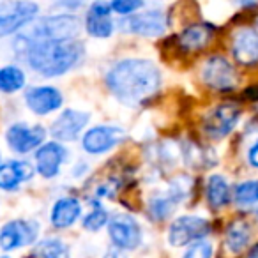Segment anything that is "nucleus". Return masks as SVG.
Masks as SVG:
<instances>
[{"label":"nucleus","instance_id":"aec40b11","mask_svg":"<svg viewBox=\"0 0 258 258\" xmlns=\"http://www.w3.org/2000/svg\"><path fill=\"white\" fill-rule=\"evenodd\" d=\"M82 214V204L73 197L60 198L51 207V225L55 228H68L75 225L76 219Z\"/></svg>","mask_w":258,"mask_h":258},{"label":"nucleus","instance_id":"1a4fd4ad","mask_svg":"<svg viewBox=\"0 0 258 258\" xmlns=\"http://www.w3.org/2000/svg\"><path fill=\"white\" fill-rule=\"evenodd\" d=\"M202 80L214 90H230L235 87L237 75L233 66L225 57L214 55L202 68Z\"/></svg>","mask_w":258,"mask_h":258},{"label":"nucleus","instance_id":"7ed1b4c3","mask_svg":"<svg viewBox=\"0 0 258 258\" xmlns=\"http://www.w3.org/2000/svg\"><path fill=\"white\" fill-rule=\"evenodd\" d=\"M80 32V22L73 15H57L41 18L27 34L18 37V41H50V39H76Z\"/></svg>","mask_w":258,"mask_h":258},{"label":"nucleus","instance_id":"2f4dec72","mask_svg":"<svg viewBox=\"0 0 258 258\" xmlns=\"http://www.w3.org/2000/svg\"><path fill=\"white\" fill-rule=\"evenodd\" d=\"M247 258H258V244H254V246L251 247L249 253H247Z\"/></svg>","mask_w":258,"mask_h":258},{"label":"nucleus","instance_id":"20e7f679","mask_svg":"<svg viewBox=\"0 0 258 258\" xmlns=\"http://www.w3.org/2000/svg\"><path fill=\"white\" fill-rule=\"evenodd\" d=\"M37 13L39 8L32 0H0V37L22 30Z\"/></svg>","mask_w":258,"mask_h":258},{"label":"nucleus","instance_id":"423d86ee","mask_svg":"<svg viewBox=\"0 0 258 258\" xmlns=\"http://www.w3.org/2000/svg\"><path fill=\"white\" fill-rule=\"evenodd\" d=\"M108 233H110L111 242L124 251L137 249L142 244V228L137 219L131 216L118 214L111 218L108 225Z\"/></svg>","mask_w":258,"mask_h":258},{"label":"nucleus","instance_id":"412c9836","mask_svg":"<svg viewBox=\"0 0 258 258\" xmlns=\"http://www.w3.org/2000/svg\"><path fill=\"white\" fill-rule=\"evenodd\" d=\"M212 36H214V30L211 25L197 23L182 30V34L179 36V44L186 51H198L211 43Z\"/></svg>","mask_w":258,"mask_h":258},{"label":"nucleus","instance_id":"f3484780","mask_svg":"<svg viewBox=\"0 0 258 258\" xmlns=\"http://www.w3.org/2000/svg\"><path fill=\"white\" fill-rule=\"evenodd\" d=\"M25 101L37 115H48L62 106V94L55 87H34L27 90Z\"/></svg>","mask_w":258,"mask_h":258},{"label":"nucleus","instance_id":"b1692460","mask_svg":"<svg viewBox=\"0 0 258 258\" xmlns=\"http://www.w3.org/2000/svg\"><path fill=\"white\" fill-rule=\"evenodd\" d=\"M25 85V75L16 66H6L0 69V92L11 94Z\"/></svg>","mask_w":258,"mask_h":258},{"label":"nucleus","instance_id":"72a5a7b5","mask_svg":"<svg viewBox=\"0 0 258 258\" xmlns=\"http://www.w3.org/2000/svg\"><path fill=\"white\" fill-rule=\"evenodd\" d=\"M256 216H258V211H256Z\"/></svg>","mask_w":258,"mask_h":258},{"label":"nucleus","instance_id":"f8f14e48","mask_svg":"<svg viewBox=\"0 0 258 258\" xmlns=\"http://www.w3.org/2000/svg\"><path fill=\"white\" fill-rule=\"evenodd\" d=\"M124 140V131L115 125H96L83 137V151L89 154H104Z\"/></svg>","mask_w":258,"mask_h":258},{"label":"nucleus","instance_id":"a878e982","mask_svg":"<svg viewBox=\"0 0 258 258\" xmlns=\"http://www.w3.org/2000/svg\"><path fill=\"white\" fill-rule=\"evenodd\" d=\"M233 200L240 207L258 204V180H246L240 182L233 191Z\"/></svg>","mask_w":258,"mask_h":258},{"label":"nucleus","instance_id":"ddd939ff","mask_svg":"<svg viewBox=\"0 0 258 258\" xmlns=\"http://www.w3.org/2000/svg\"><path fill=\"white\" fill-rule=\"evenodd\" d=\"M90 115L80 110H64L51 124V135L60 142H73L78 138L82 129L89 124Z\"/></svg>","mask_w":258,"mask_h":258},{"label":"nucleus","instance_id":"f704fd0d","mask_svg":"<svg viewBox=\"0 0 258 258\" xmlns=\"http://www.w3.org/2000/svg\"><path fill=\"white\" fill-rule=\"evenodd\" d=\"M64 2H66V0H64Z\"/></svg>","mask_w":258,"mask_h":258},{"label":"nucleus","instance_id":"9b49d317","mask_svg":"<svg viewBox=\"0 0 258 258\" xmlns=\"http://www.w3.org/2000/svg\"><path fill=\"white\" fill-rule=\"evenodd\" d=\"M44 137H46L44 127H41V125H29L23 124V122L11 125L8 135H6L9 147L15 152H18V154H27V152L39 147L43 144Z\"/></svg>","mask_w":258,"mask_h":258},{"label":"nucleus","instance_id":"4be33fe9","mask_svg":"<svg viewBox=\"0 0 258 258\" xmlns=\"http://www.w3.org/2000/svg\"><path fill=\"white\" fill-rule=\"evenodd\" d=\"M251 239V226L242 219L230 223L226 228V246L232 253H240L249 244Z\"/></svg>","mask_w":258,"mask_h":258},{"label":"nucleus","instance_id":"6ab92c4d","mask_svg":"<svg viewBox=\"0 0 258 258\" xmlns=\"http://www.w3.org/2000/svg\"><path fill=\"white\" fill-rule=\"evenodd\" d=\"M34 175V168L27 161H9L0 165V189L15 191Z\"/></svg>","mask_w":258,"mask_h":258},{"label":"nucleus","instance_id":"dca6fc26","mask_svg":"<svg viewBox=\"0 0 258 258\" xmlns=\"http://www.w3.org/2000/svg\"><path fill=\"white\" fill-rule=\"evenodd\" d=\"M66 158H68V151L60 144H55V142L44 144L43 147H39L36 151L37 172L43 177H46V179H51V177L58 175Z\"/></svg>","mask_w":258,"mask_h":258},{"label":"nucleus","instance_id":"39448f33","mask_svg":"<svg viewBox=\"0 0 258 258\" xmlns=\"http://www.w3.org/2000/svg\"><path fill=\"white\" fill-rule=\"evenodd\" d=\"M211 232V223L200 216H180L170 225L168 242L175 247L186 246L198 239H204Z\"/></svg>","mask_w":258,"mask_h":258},{"label":"nucleus","instance_id":"5701e85b","mask_svg":"<svg viewBox=\"0 0 258 258\" xmlns=\"http://www.w3.org/2000/svg\"><path fill=\"white\" fill-rule=\"evenodd\" d=\"M207 202L212 209H223L230 202V187L225 177L211 175L207 182Z\"/></svg>","mask_w":258,"mask_h":258},{"label":"nucleus","instance_id":"a211bd4d","mask_svg":"<svg viewBox=\"0 0 258 258\" xmlns=\"http://www.w3.org/2000/svg\"><path fill=\"white\" fill-rule=\"evenodd\" d=\"M184 198V187H180L179 184H173L168 191L165 193H158L149 200V214L152 216V219L156 221H163V219L170 218L172 212L177 209V204Z\"/></svg>","mask_w":258,"mask_h":258},{"label":"nucleus","instance_id":"f257e3e1","mask_svg":"<svg viewBox=\"0 0 258 258\" xmlns=\"http://www.w3.org/2000/svg\"><path fill=\"white\" fill-rule=\"evenodd\" d=\"M106 85L125 106H138L161 87V73L151 60L125 58L106 73Z\"/></svg>","mask_w":258,"mask_h":258},{"label":"nucleus","instance_id":"6e6552de","mask_svg":"<svg viewBox=\"0 0 258 258\" xmlns=\"http://www.w3.org/2000/svg\"><path fill=\"white\" fill-rule=\"evenodd\" d=\"M122 30L129 34H137L144 37H158L165 34L166 30V18L161 11H147V13H137L127 18H124L118 23Z\"/></svg>","mask_w":258,"mask_h":258},{"label":"nucleus","instance_id":"f03ea898","mask_svg":"<svg viewBox=\"0 0 258 258\" xmlns=\"http://www.w3.org/2000/svg\"><path fill=\"white\" fill-rule=\"evenodd\" d=\"M18 50L25 53L29 66L39 75L53 78L73 69L83 58V44L76 39L16 41Z\"/></svg>","mask_w":258,"mask_h":258},{"label":"nucleus","instance_id":"473e14b6","mask_svg":"<svg viewBox=\"0 0 258 258\" xmlns=\"http://www.w3.org/2000/svg\"><path fill=\"white\" fill-rule=\"evenodd\" d=\"M235 2H239L240 6H251V4H254L256 0H235Z\"/></svg>","mask_w":258,"mask_h":258},{"label":"nucleus","instance_id":"393cba45","mask_svg":"<svg viewBox=\"0 0 258 258\" xmlns=\"http://www.w3.org/2000/svg\"><path fill=\"white\" fill-rule=\"evenodd\" d=\"M34 253L39 258H69V247L60 239H44L37 244Z\"/></svg>","mask_w":258,"mask_h":258},{"label":"nucleus","instance_id":"c756f323","mask_svg":"<svg viewBox=\"0 0 258 258\" xmlns=\"http://www.w3.org/2000/svg\"><path fill=\"white\" fill-rule=\"evenodd\" d=\"M247 161H249L251 166L258 168V142L253 145V147H249V151H247Z\"/></svg>","mask_w":258,"mask_h":258},{"label":"nucleus","instance_id":"9d476101","mask_svg":"<svg viewBox=\"0 0 258 258\" xmlns=\"http://www.w3.org/2000/svg\"><path fill=\"white\" fill-rule=\"evenodd\" d=\"M36 221H25V219H15L2 226L0 230V247L4 251L18 249L27 244H32L37 237Z\"/></svg>","mask_w":258,"mask_h":258},{"label":"nucleus","instance_id":"0eeeda50","mask_svg":"<svg viewBox=\"0 0 258 258\" xmlns=\"http://www.w3.org/2000/svg\"><path fill=\"white\" fill-rule=\"evenodd\" d=\"M239 108L235 104H219L216 106L207 117L204 118V131L207 137L214 138V140H221L226 135L233 131V127L239 122Z\"/></svg>","mask_w":258,"mask_h":258},{"label":"nucleus","instance_id":"bb28decb","mask_svg":"<svg viewBox=\"0 0 258 258\" xmlns=\"http://www.w3.org/2000/svg\"><path fill=\"white\" fill-rule=\"evenodd\" d=\"M106 223H108V212L104 211L99 204H94V209L85 216V219H83V226H85L87 230H90V232H97V230L103 228Z\"/></svg>","mask_w":258,"mask_h":258},{"label":"nucleus","instance_id":"cd10ccee","mask_svg":"<svg viewBox=\"0 0 258 258\" xmlns=\"http://www.w3.org/2000/svg\"><path fill=\"white\" fill-rule=\"evenodd\" d=\"M184 258H212V244L204 239L195 240L184 253Z\"/></svg>","mask_w":258,"mask_h":258},{"label":"nucleus","instance_id":"c85d7f7f","mask_svg":"<svg viewBox=\"0 0 258 258\" xmlns=\"http://www.w3.org/2000/svg\"><path fill=\"white\" fill-rule=\"evenodd\" d=\"M110 6H111V11L118 13L122 16H129L144 6V0H111Z\"/></svg>","mask_w":258,"mask_h":258},{"label":"nucleus","instance_id":"2eb2a0df","mask_svg":"<svg viewBox=\"0 0 258 258\" xmlns=\"http://www.w3.org/2000/svg\"><path fill=\"white\" fill-rule=\"evenodd\" d=\"M232 53L239 64L253 66L258 62V32L253 29H240L233 34Z\"/></svg>","mask_w":258,"mask_h":258},{"label":"nucleus","instance_id":"4468645a","mask_svg":"<svg viewBox=\"0 0 258 258\" xmlns=\"http://www.w3.org/2000/svg\"><path fill=\"white\" fill-rule=\"evenodd\" d=\"M85 29L89 36L104 39L113 32V20H111V6L104 0H96L89 8L85 16Z\"/></svg>","mask_w":258,"mask_h":258},{"label":"nucleus","instance_id":"7c9ffc66","mask_svg":"<svg viewBox=\"0 0 258 258\" xmlns=\"http://www.w3.org/2000/svg\"><path fill=\"white\" fill-rule=\"evenodd\" d=\"M103 258H125V254H124V249L115 246V247H110V249L104 253Z\"/></svg>","mask_w":258,"mask_h":258}]
</instances>
